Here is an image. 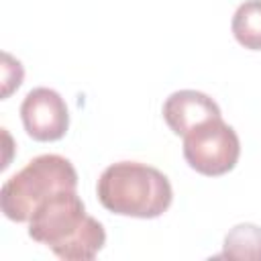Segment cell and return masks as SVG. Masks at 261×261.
<instances>
[{"mask_svg": "<svg viewBox=\"0 0 261 261\" xmlns=\"http://www.w3.org/2000/svg\"><path fill=\"white\" fill-rule=\"evenodd\" d=\"M29 237L65 261H90L106 243L104 226L86 212L75 190L57 192L41 202L29 220Z\"/></svg>", "mask_w": 261, "mask_h": 261, "instance_id": "1", "label": "cell"}, {"mask_svg": "<svg viewBox=\"0 0 261 261\" xmlns=\"http://www.w3.org/2000/svg\"><path fill=\"white\" fill-rule=\"evenodd\" d=\"M100 204L118 216L157 218L171 206L173 190L163 171L139 161L108 165L96 186Z\"/></svg>", "mask_w": 261, "mask_h": 261, "instance_id": "2", "label": "cell"}, {"mask_svg": "<svg viewBox=\"0 0 261 261\" xmlns=\"http://www.w3.org/2000/svg\"><path fill=\"white\" fill-rule=\"evenodd\" d=\"M77 188V171L69 159L47 153L31 159L0 190V208L12 222H29L35 208L63 190Z\"/></svg>", "mask_w": 261, "mask_h": 261, "instance_id": "3", "label": "cell"}, {"mask_svg": "<svg viewBox=\"0 0 261 261\" xmlns=\"http://www.w3.org/2000/svg\"><path fill=\"white\" fill-rule=\"evenodd\" d=\"M241 155L237 130L218 118H210L184 135V157L188 165L208 177H218L234 169Z\"/></svg>", "mask_w": 261, "mask_h": 261, "instance_id": "4", "label": "cell"}, {"mask_svg": "<svg viewBox=\"0 0 261 261\" xmlns=\"http://www.w3.org/2000/svg\"><path fill=\"white\" fill-rule=\"evenodd\" d=\"M20 118L27 135L41 143L59 141L69 128L67 104L51 88L31 90L20 104Z\"/></svg>", "mask_w": 261, "mask_h": 261, "instance_id": "5", "label": "cell"}, {"mask_svg": "<svg viewBox=\"0 0 261 261\" xmlns=\"http://www.w3.org/2000/svg\"><path fill=\"white\" fill-rule=\"evenodd\" d=\"M218 116H222L218 104L208 94L198 90H177L163 102V118L167 126L179 137L200 122Z\"/></svg>", "mask_w": 261, "mask_h": 261, "instance_id": "6", "label": "cell"}, {"mask_svg": "<svg viewBox=\"0 0 261 261\" xmlns=\"http://www.w3.org/2000/svg\"><path fill=\"white\" fill-rule=\"evenodd\" d=\"M220 257L239 261H261V226L251 222L232 226L224 237V249Z\"/></svg>", "mask_w": 261, "mask_h": 261, "instance_id": "7", "label": "cell"}, {"mask_svg": "<svg viewBox=\"0 0 261 261\" xmlns=\"http://www.w3.org/2000/svg\"><path fill=\"white\" fill-rule=\"evenodd\" d=\"M230 31L239 45L261 51V0H245L232 14Z\"/></svg>", "mask_w": 261, "mask_h": 261, "instance_id": "8", "label": "cell"}, {"mask_svg": "<svg viewBox=\"0 0 261 261\" xmlns=\"http://www.w3.org/2000/svg\"><path fill=\"white\" fill-rule=\"evenodd\" d=\"M22 65L10 53H2V98H8L22 84Z\"/></svg>", "mask_w": 261, "mask_h": 261, "instance_id": "9", "label": "cell"}]
</instances>
